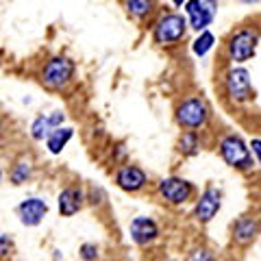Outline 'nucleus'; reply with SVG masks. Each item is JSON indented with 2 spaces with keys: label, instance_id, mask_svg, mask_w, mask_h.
<instances>
[{
  "label": "nucleus",
  "instance_id": "7",
  "mask_svg": "<svg viewBox=\"0 0 261 261\" xmlns=\"http://www.w3.org/2000/svg\"><path fill=\"white\" fill-rule=\"evenodd\" d=\"M187 13V24L194 31H207V27L216 18L218 0H187L183 5Z\"/></svg>",
  "mask_w": 261,
  "mask_h": 261
},
{
  "label": "nucleus",
  "instance_id": "18",
  "mask_svg": "<svg viewBox=\"0 0 261 261\" xmlns=\"http://www.w3.org/2000/svg\"><path fill=\"white\" fill-rule=\"evenodd\" d=\"M124 9L130 18L146 20L154 11V0H124Z\"/></svg>",
  "mask_w": 261,
  "mask_h": 261
},
{
  "label": "nucleus",
  "instance_id": "17",
  "mask_svg": "<svg viewBox=\"0 0 261 261\" xmlns=\"http://www.w3.org/2000/svg\"><path fill=\"white\" fill-rule=\"evenodd\" d=\"M72 137H74V128L72 126H59V128H55L50 135L44 140L46 144V150L50 152V154H61L65 150V146H68L72 142Z\"/></svg>",
  "mask_w": 261,
  "mask_h": 261
},
{
  "label": "nucleus",
  "instance_id": "5",
  "mask_svg": "<svg viewBox=\"0 0 261 261\" xmlns=\"http://www.w3.org/2000/svg\"><path fill=\"white\" fill-rule=\"evenodd\" d=\"M209 105L198 96H190L176 107V122L178 126H183L185 130H196L202 128L209 122Z\"/></svg>",
  "mask_w": 261,
  "mask_h": 261
},
{
  "label": "nucleus",
  "instance_id": "16",
  "mask_svg": "<svg viewBox=\"0 0 261 261\" xmlns=\"http://www.w3.org/2000/svg\"><path fill=\"white\" fill-rule=\"evenodd\" d=\"M33 174H35V166H33V159L29 157H18L11 161V168H9V183L20 187V185H27Z\"/></svg>",
  "mask_w": 261,
  "mask_h": 261
},
{
  "label": "nucleus",
  "instance_id": "1",
  "mask_svg": "<svg viewBox=\"0 0 261 261\" xmlns=\"http://www.w3.org/2000/svg\"><path fill=\"white\" fill-rule=\"evenodd\" d=\"M76 76V63L74 59H70L68 55H53L44 61V65L39 68V83L50 92H61L68 87Z\"/></svg>",
  "mask_w": 261,
  "mask_h": 261
},
{
  "label": "nucleus",
  "instance_id": "9",
  "mask_svg": "<svg viewBox=\"0 0 261 261\" xmlns=\"http://www.w3.org/2000/svg\"><path fill=\"white\" fill-rule=\"evenodd\" d=\"M220 207H222V192L214 185L205 187V192L198 196V200H196V205H194L196 222H200V224L211 222V220L216 218V214L220 211Z\"/></svg>",
  "mask_w": 261,
  "mask_h": 261
},
{
  "label": "nucleus",
  "instance_id": "24",
  "mask_svg": "<svg viewBox=\"0 0 261 261\" xmlns=\"http://www.w3.org/2000/svg\"><path fill=\"white\" fill-rule=\"evenodd\" d=\"M105 198H107V196H105V192L100 187H92L87 194V202H92V205H102Z\"/></svg>",
  "mask_w": 261,
  "mask_h": 261
},
{
  "label": "nucleus",
  "instance_id": "12",
  "mask_svg": "<svg viewBox=\"0 0 261 261\" xmlns=\"http://www.w3.org/2000/svg\"><path fill=\"white\" fill-rule=\"evenodd\" d=\"M116 185L122 192L135 194V192H140L148 185V174H146L140 166L126 163V166H120L116 170Z\"/></svg>",
  "mask_w": 261,
  "mask_h": 261
},
{
  "label": "nucleus",
  "instance_id": "11",
  "mask_svg": "<svg viewBox=\"0 0 261 261\" xmlns=\"http://www.w3.org/2000/svg\"><path fill=\"white\" fill-rule=\"evenodd\" d=\"M87 202V192L83 190V185H68L63 187L57 196V209L63 218L76 216Z\"/></svg>",
  "mask_w": 261,
  "mask_h": 261
},
{
  "label": "nucleus",
  "instance_id": "23",
  "mask_svg": "<svg viewBox=\"0 0 261 261\" xmlns=\"http://www.w3.org/2000/svg\"><path fill=\"white\" fill-rule=\"evenodd\" d=\"M192 261H216V255L209 248H196L192 252Z\"/></svg>",
  "mask_w": 261,
  "mask_h": 261
},
{
  "label": "nucleus",
  "instance_id": "2",
  "mask_svg": "<svg viewBox=\"0 0 261 261\" xmlns=\"http://www.w3.org/2000/svg\"><path fill=\"white\" fill-rule=\"evenodd\" d=\"M218 150H220V157H222V161L226 166H231L235 170L246 172V170L255 168V159H252V154H250L248 144L244 142L240 135H235V133L224 135L218 144Z\"/></svg>",
  "mask_w": 261,
  "mask_h": 261
},
{
  "label": "nucleus",
  "instance_id": "19",
  "mask_svg": "<svg viewBox=\"0 0 261 261\" xmlns=\"http://www.w3.org/2000/svg\"><path fill=\"white\" fill-rule=\"evenodd\" d=\"M214 46H216V35L211 31H200L198 33V37L192 42V50L196 57H205L209 55L211 50H214Z\"/></svg>",
  "mask_w": 261,
  "mask_h": 261
},
{
  "label": "nucleus",
  "instance_id": "15",
  "mask_svg": "<svg viewBox=\"0 0 261 261\" xmlns=\"http://www.w3.org/2000/svg\"><path fill=\"white\" fill-rule=\"evenodd\" d=\"M259 233H261V222L252 216H242L238 222L233 224V242L242 244V246L255 242Z\"/></svg>",
  "mask_w": 261,
  "mask_h": 261
},
{
  "label": "nucleus",
  "instance_id": "6",
  "mask_svg": "<svg viewBox=\"0 0 261 261\" xmlns=\"http://www.w3.org/2000/svg\"><path fill=\"white\" fill-rule=\"evenodd\" d=\"M224 92L233 102H248L255 98V89H252V79L246 68H231L224 74Z\"/></svg>",
  "mask_w": 261,
  "mask_h": 261
},
{
  "label": "nucleus",
  "instance_id": "27",
  "mask_svg": "<svg viewBox=\"0 0 261 261\" xmlns=\"http://www.w3.org/2000/svg\"><path fill=\"white\" fill-rule=\"evenodd\" d=\"M170 3H172L174 7H183V5L187 3V0H170Z\"/></svg>",
  "mask_w": 261,
  "mask_h": 261
},
{
  "label": "nucleus",
  "instance_id": "29",
  "mask_svg": "<svg viewBox=\"0 0 261 261\" xmlns=\"http://www.w3.org/2000/svg\"><path fill=\"white\" fill-rule=\"evenodd\" d=\"M3 178H5V170H3V166H0V185H3Z\"/></svg>",
  "mask_w": 261,
  "mask_h": 261
},
{
  "label": "nucleus",
  "instance_id": "25",
  "mask_svg": "<svg viewBox=\"0 0 261 261\" xmlns=\"http://www.w3.org/2000/svg\"><path fill=\"white\" fill-rule=\"evenodd\" d=\"M250 154H252V159H257V163L261 166V140H252L250 142Z\"/></svg>",
  "mask_w": 261,
  "mask_h": 261
},
{
  "label": "nucleus",
  "instance_id": "20",
  "mask_svg": "<svg viewBox=\"0 0 261 261\" xmlns=\"http://www.w3.org/2000/svg\"><path fill=\"white\" fill-rule=\"evenodd\" d=\"M178 150H181L185 157H194V154L200 152V137L196 130H185L178 140Z\"/></svg>",
  "mask_w": 261,
  "mask_h": 261
},
{
  "label": "nucleus",
  "instance_id": "10",
  "mask_svg": "<svg viewBox=\"0 0 261 261\" xmlns=\"http://www.w3.org/2000/svg\"><path fill=\"white\" fill-rule=\"evenodd\" d=\"M15 214H18L20 222L24 226L35 228L42 224L48 216V202L44 198H39V196H29V198H24L20 205L15 207Z\"/></svg>",
  "mask_w": 261,
  "mask_h": 261
},
{
  "label": "nucleus",
  "instance_id": "22",
  "mask_svg": "<svg viewBox=\"0 0 261 261\" xmlns=\"http://www.w3.org/2000/svg\"><path fill=\"white\" fill-rule=\"evenodd\" d=\"M13 248H15V244H13L11 235L0 233V259H3V257H9L11 252H13Z\"/></svg>",
  "mask_w": 261,
  "mask_h": 261
},
{
  "label": "nucleus",
  "instance_id": "4",
  "mask_svg": "<svg viewBox=\"0 0 261 261\" xmlns=\"http://www.w3.org/2000/svg\"><path fill=\"white\" fill-rule=\"evenodd\" d=\"M187 29H190V24H187L185 15H181V13H166V15H161V18L154 22L152 39H154V44H159V46H172V44H178L185 37Z\"/></svg>",
  "mask_w": 261,
  "mask_h": 261
},
{
  "label": "nucleus",
  "instance_id": "14",
  "mask_svg": "<svg viewBox=\"0 0 261 261\" xmlns=\"http://www.w3.org/2000/svg\"><path fill=\"white\" fill-rule=\"evenodd\" d=\"M128 233H130V240H133L137 246H148V244H152L159 238V226L152 218L137 216V218L130 220Z\"/></svg>",
  "mask_w": 261,
  "mask_h": 261
},
{
  "label": "nucleus",
  "instance_id": "3",
  "mask_svg": "<svg viewBox=\"0 0 261 261\" xmlns=\"http://www.w3.org/2000/svg\"><path fill=\"white\" fill-rule=\"evenodd\" d=\"M257 46H259V31L252 27H242L226 42L228 59L233 63H246L255 57Z\"/></svg>",
  "mask_w": 261,
  "mask_h": 261
},
{
  "label": "nucleus",
  "instance_id": "21",
  "mask_svg": "<svg viewBox=\"0 0 261 261\" xmlns=\"http://www.w3.org/2000/svg\"><path fill=\"white\" fill-rule=\"evenodd\" d=\"M79 255H81L83 261H96L98 257H100V248H98L96 244H92V242H85V244H81Z\"/></svg>",
  "mask_w": 261,
  "mask_h": 261
},
{
  "label": "nucleus",
  "instance_id": "8",
  "mask_svg": "<svg viewBox=\"0 0 261 261\" xmlns=\"http://www.w3.org/2000/svg\"><path fill=\"white\" fill-rule=\"evenodd\" d=\"M157 192L168 205H185L194 196V185L181 176H168L161 178L157 185Z\"/></svg>",
  "mask_w": 261,
  "mask_h": 261
},
{
  "label": "nucleus",
  "instance_id": "28",
  "mask_svg": "<svg viewBox=\"0 0 261 261\" xmlns=\"http://www.w3.org/2000/svg\"><path fill=\"white\" fill-rule=\"evenodd\" d=\"M240 3H244V5H257L259 0H240Z\"/></svg>",
  "mask_w": 261,
  "mask_h": 261
},
{
  "label": "nucleus",
  "instance_id": "13",
  "mask_svg": "<svg viewBox=\"0 0 261 261\" xmlns=\"http://www.w3.org/2000/svg\"><path fill=\"white\" fill-rule=\"evenodd\" d=\"M65 124V113L63 111H50V113H42L31 122L29 126V135L33 142H44L55 128H59Z\"/></svg>",
  "mask_w": 261,
  "mask_h": 261
},
{
  "label": "nucleus",
  "instance_id": "26",
  "mask_svg": "<svg viewBox=\"0 0 261 261\" xmlns=\"http://www.w3.org/2000/svg\"><path fill=\"white\" fill-rule=\"evenodd\" d=\"M5 137H7V120L3 113H0V144L5 142Z\"/></svg>",
  "mask_w": 261,
  "mask_h": 261
}]
</instances>
